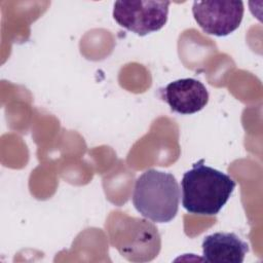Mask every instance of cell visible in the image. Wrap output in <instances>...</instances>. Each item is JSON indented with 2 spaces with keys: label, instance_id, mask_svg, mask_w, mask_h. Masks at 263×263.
Returning a JSON list of instances; mask_svg holds the SVG:
<instances>
[{
  "label": "cell",
  "instance_id": "obj_1",
  "mask_svg": "<svg viewBox=\"0 0 263 263\" xmlns=\"http://www.w3.org/2000/svg\"><path fill=\"white\" fill-rule=\"evenodd\" d=\"M235 186L230 176L205 165L204 160L200 159L183 175L182 205L191 214L217 215L230 198Z\"/></svg>",
  "mask_w": 263,
  "mask_h": 263
},
{
  "label": "cell",
  "instance_id": "obj_5",
  "mask_svg": "<svg viewBox=\"0 0 263 263\" xmlns=\"http://www.w3.org/2000/svg\"><path fill=\"white\" fill-rule=\"evenodd\" d=\"M160 98L179 114H193L205 107L209 92L202 82L194 78H182L159 88Z\"/></svg>",
  "mask_w": 263,
  "mask_h": 263
},
{
  "label": "cell",
  "instance_id": "obj_3",
  "mask_svg": "<svg viewBox=\"0 0 263 263\" xmlns=\"http://www.w3.org/2000/svg\"><path fill=\"white\" fill-rule=\"evenodd\" d=\"M170 1H116L113 17L116 23L139 36L159 31L167 22Z\"/></svg>",
  "mask_w": 263,
  "mask_h": 263
},
{
  "label": "cell",
  "instance_id": "obj_2",
  "mask_svg": "<svg viewBox=\"0 0 263 263\" xmlns=\"http://www.w3.org/2000/svg\"><path fill=\"white\" fill-rule=\"evenodd\" d=\"M180 197L176 178L171 173L151 168L136 180L133 203L144 218L156 223H167L178 213Z\"/></svg>",
  "mask_w": 263,
  "mask_h": 263
},
{
  "label": "cell",
  "instance_id": "obj_6",
  "mask_svg": "<svg viewBox=\"0 0 263 263\" xmlns=\"http://www.w3.org/2000/svg\"><path fill=\"white\" fill-rule=\"evenodd\" d=\"M202 256L212 263H242L249 245L233 232H216L203 238Z\"/></svg>",
  "mask_w": 263,
  "mask_h": 263
},
{
  "label": "cell",
  "instance_id": "obj_4",
  "mask_svg": "<svg viewBox=\"0 0 263 263\" xmlns=\"http://www.w3.org/2000/svg\"><path fill=\"white\" fill-rule=\"evenodd\" d=\"M242 1H194L192 13L197 25L209 35L224 37L234 32L243 16Z\"/></svg>",
  "mask_w": 263,
  "mask_h": 263
}]
</instances>
